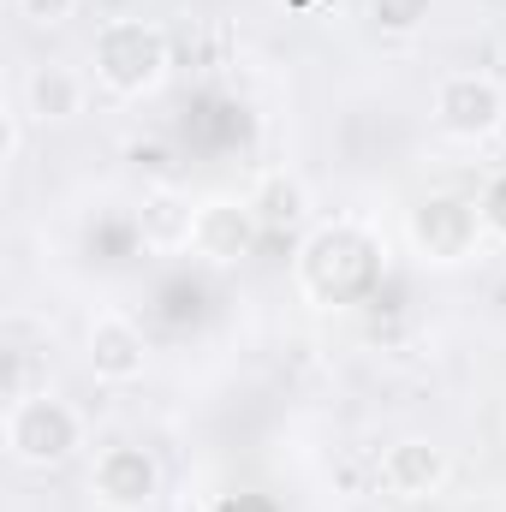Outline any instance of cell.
<instances>
[{"label": "cell", "mask_w": 506, "mask_h": 512, "mask_svg": "<svg viewBox=\"0 0 506 512\" xmlns=\"http://www.w3.org/2000/svg\"><path fill=\"white\" fill-rule=\"evenodd\" d=\"M90 72L120 102L155 96L173 72V36L155 18H108L90 42Z\"/></svg>", "instance_id": "obj_1"}, {"label": "cell", "mask_w": 506, "mask_h": 512, "mask_svg": "<svg viewBox=\"0 0 506 512\" xmlns=\"http://www.w3.org/2000/svg\"><path fill=\"white\" fill-rule=\"evenodd\" d=\"M84 435H90V429H84V411H78L72 399L48 393V387L12 399V405H6V423H0L6 453H12L18 465H30V471H54V465H66V459H78Z\"/></svg>", "instance_id": "obj_2"}, {"label": "cell", "mask_w": 506, "mask_h": 512, "mask_svg": "<svg viewBox=\"0 0 506 512\" xmlns=\"http://www.w3.org/2000/svg\"><path fill=\"white\" fill-rule=\"evenodd\" d=\"M483 209H477V197H459V191H429L411 215H405V239H411V251L423 256V262H435V268H459V262H471L477 245H483Z\"/></svg>", "instance_id": "obj_3"}, {"label": "cell", "mask_w": 506, "mask_h": 512, "mask_svg": "<svg viewBox=\"0 0 506 512\" xmlns=\"http://www.w3.org/2000/svg\"><path fill=\"white\" fill-rule=\"evenodd\" d=\"M298 262H328V268H334V280L322 286V298H316V304H358V298L381 280V245L358 227V221L316 227V233L304 239Z\"/></svg>", "instance_id": "obj_4"}, {"label": "cell", "mask_w": 506, "mask_h": 512, "mask_svg": "<svg viewBox=\"0 0 506 512\" xmlns=\"http://www.w3.org/2000/svg\"><path fill=\"white\" fill-rule=\"evenodd\" d=\"M506 126V90L489 72H447L435 84V131L453 143H489Z\"/></svg>", "instance_id": "obj_5"}, {"label": "cell", "mask_w": 506, "mask_h": 512, "mask_svg": "<svg viewBox=\"0 0 506 512\" xmlns=\"http://www.w3.org/2000/svg\"><path fill=\"white\" fill-rule=\"evenodd\" d=\"M90 495L108 512H143L161 495V459L137 441H108L90 459Z\"/></svg>", "instance_id": "obj_6"}, {"label": "cell", "mask_w": 506, "mask_h": 512, "mask_svg": "<svg viewBox=\"0 0 506 512\" xmlns=\"http://www.w3.org/2000/svg\"><path fill=\"white\" fill-rule=\"evenodd\" d=\"M84 364H90L96 382L131 387V382H143V370H149V340H143V328L131 322L126 310H96L90 328H84Z\"/></svg>", "instance_id": "obj_7"}, {"label": "cell", "mask_w": 506, "mask_h": 512, "mask_svg": "<svg viewBox=\"0 0 506 512\" xmlns=\"http://www.w3.org/2000/svg\"><path fill=\"white\" fill-rule=\"evenodd\" d=\"M262 239V221H256L251 197H203L197 203V233H191V251L203 256L209 268H233L245 262Z\"/></svg>", "instance_id": "obj_8"}, {"label": "cell", "mask_w": 506, "mask_h": 512, "mask_svg": "<svg viewBox=\"0 0 506 512\" xmlns=\"http://www.w3.org/2000/svg\"><path fill=\"white\" fill-rule=\"evenodd\" d=\"M376 477H381V489H387L393 501L417 507V501H435V495L447 489L453 465H447V447H435L429 435H399V441L381 453Z\"/></svg>", "instance_id": "obj_9"}, {"label": "cell", "mask_w": 506, "mask_h": 512, "mask_svg": "<svg viewBox=\"0 0 506 512\" xmlns=\"http://www.w3.org/2000/svg\"><path fill=\"white\" fill-rule=\"evenodd\" d=\"M84 102H90V78H84L78 66H66V60L30 66V78H24V120H36V126H66V120L84 114Z\"/></svg>", "instance_id": "obj_10"}, {"label": "cell", "mask_w": 506, "mask_h": 512, "mask_svg": "<svg viewBox=\"0 0 506 512\" xmlns=\"http://www.w3.org/2000/svg\"><path fill=\"white\" fill-rule=\"evenodd\" d=\"M191 233H197V203L179 185H149L137 203V239L149 251H191Z\"/></svg>", "instance_id": "obj_11"}, {"label": "cell", "mask_w": 506, "mask_h": 512, "mask_svg": "<svg viewBox=\"0 0 506 512\" xmlns=\"http://www.w3.org/2000/svg\"><path fill=\"white\" fill-rule=\"evenodd\" d=\"M251 209L262 221V233H298L310 221V185L286 167H268L251 191Z\"/></svg>", "instance_id": "obj_12"}, {"label": "cell", "mask_w": 506, "mask_h": 512, "mask_svg": "<svg viewBox=\"0 0 506 512\" xmlns=\"http://www.w3.org/2000/svg\"><path fill=\"white\" fill-rule=\"evenodd\" d=\"M429 12H435V0H370V24L381 36H411L429 24Z\"/></svg>", "instance_id": "obj_13"}, {"label": "cell", "mask_w": 506, "mask_h": 512, "mask_svg": "<svg viewBox=\"0 0 506 512\" xmlns=\"http://www.w3.org/2000/svg\"><path fill=\"white\" fill-rule=\"evenodd\" d=\"M72 12H78V0H18V18L36 30H60Z\"/></svg>", "instance_id": "obj_14"}, {"label": "cell", "mask_w": 506, "mask_h": 512, "mask_svg": "<svg viewBox=\"0 0 506 512\" xmlns=\"http://www.w3.org/2000/svg\"><path fill=\"white\" fill-rule=\"evenodd\" d=\"M477 209H483V227L506 239V173H495L489 185H483V197H477Z\"/></svg>", "instance_id": "obj_15"}, {"label": "cell", "mask_w": 506, "mask_h": 512, "mask_svg": "<svg viewBox=\"0 0 506 512\" xmlns=\"http://www.w3.org/2000/svg\"><path fill=\"white\" fill-rule=\"evenodd\" d=\"M18 149H24V126H18V114L6 120V161H18Z\"/></svg>", "instance_id": "obj_16"}]
</instances>
